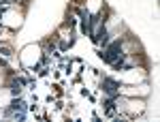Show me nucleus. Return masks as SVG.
<instances>
[{
  "instance_id": "f257e3e1",
  "label": "nucleus",
  "mask_w": 160,
  "mask_h": 122,
  "mask_svg": "<svg viewBox=\"0 0 160 122\" xmlns=\"http://www.w3.org/2000/svg\"><path fill=\"white\" fill-rule=\"evenodd\" d=\"M120 51H122V43H120V41H115V43H111L109 47H107V51H105V54H100V56H102V60H105V62L113 64V62L120 60Z\"/></svg>"
},
{
  "instance_id": "f03ea898",
  "label": "nucleus",
  "mask_w": 160,
  "mask_h": 122,
  "mask_svg": "<svg viewBox=\"0 0 160 122\" xmlns=\"http://www.w3.org/2000/svg\"><path fill=\"white\" fill-rule=\"evenodd\" d=\"M102 90H105L111 98H118V94H120V84L113 82V79H109V77H105V79H102Z\"/></svg>"
},
{
  "instance_id": "7ed1b4c3",
  "label": "nucleus",
  "mask_w": 160,
  "mask_h": 122,
  "mask_svg": "<svg viewBox=\"0 0 160 122\" xmlns=\"http://www.w3.org/2000/svg\"><path fill=\"white\" fill-rule=\"evenodd\" d=\"M79 15H81V30L90 34V15H88V11H81Z\"/></svg>"
},
{
  "instance_id": "20e7f679",
  "label": "nucleus",
  "mask_w": 160,
  "mask_h": 122,
  "mask_svg": "<svg viewBox=\"0 0 160 122\" xmlns=\"http://www.w3.org/2000/svg\"><path fill=\"white\" fill-rule=\"evenodd\" d=\"M11 109H15V111H17V109H19V111H24V109H26V103L17 98V101H13V103H11Z\"/></svg>"
}]
</instances>
